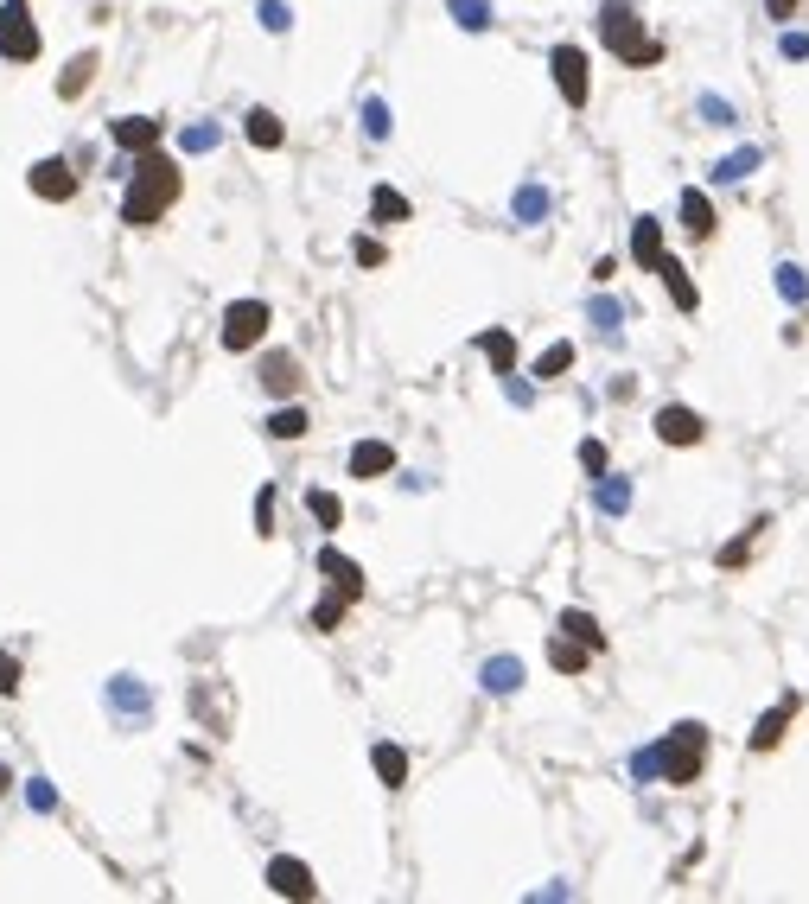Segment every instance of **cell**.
I'll return each mask as SVG.
<instances>
[{"label": "cell", "instance_id": "1", "mask_svg": "<svg viewBox=\"0 0 809 904\" xmlns=\"http://www.w3.org/2000/svg\"><path fill=\"white\" fill-rule=\"evenodd\" d=\"M179 166L166 160L160 147L134 153V179H128V198H122V217L134 223V230H147V223H160L172 211V198H179Z\"/></svg>", "mask_w": 809, "mask_h": 904}, {"label": "cell", "instance_id": "2", "mask_svg": "<svg viewBox=\"0 0 809 904\" xmlns=\"http://www.w3.org/2000/svg\"><path fill=\"white\" fill-rule=\"evenodd\" d=\"M599 39H606L612 58L638 64V71L663 58V45H657V39H644V20L631 13V0H606V7H599Z\"/></svg>", "mask_w": 809, "mask_h": 904}, {"label": "cell", "instance_id": "3", "mask_svg": "<svg viewBox=\"0 0 809 904\" xmlns=\"http://www.w3.org/2000/svg\"><path fill=\"white\" fill-rule=\"evenodd\" d=\"M657 752H663V784L688 790V784L701 777V758H708V726H701V720H682L676 733L657 745Z\"/></svg>", "mask_w": 809, "mask_h": 904}, {"label": "cell", "instance_id": "4", "mask_svg": "<svg viewBox=\"0 0 809 904\" xmlns=\"http://www.w3.org/2000/svg\"><path fill=\"white\" fill-rule=\"evenodd\" d=\"M0 58H13V64L39 58V26H32L26 0H7V7H0Z\"/></svg>", "mask_w": 809, "mask_h": 904}, {"label": "cell", "instance_id": "5", "mask_svg": "<svg viewBox=\"0 0 809 904\" xmlns=\"http://www.w3.org/2000/svg\"><path fill=\"white\" fill-rule=\"evenodd\" d=\"M268 319L274 312L262 300H236L230 312H223V344H230V351H255V344L268 338Z\"/></svg>", "mask_w": 809, "mask_h": 904}, {"label": "cell", "instance_id": "6", "mask_svg": "<svg viewBox=\"0 0 809 904\" xmlns=\"http://www.w3.org/2000/svg\"><path fill=\"white\" fill-rule=\"evenodd\" d=\"M548 71H555L561 96H567V109H587V51H580V45H555Z\"/></svg>", "mask_w": 809, "mask_h": 904}, {"label": "cell", "instance_id": "7", "mask_svg": "<svg viewBox=\"0 0 809 904\" xmlns=\"http://www.w3.org/2000/svg\"><path fill=\"white\" fill-rule=\"evenodd\" d=\"M701 433H708V421H701L695 408H682V402L657 408V440L663 446H701Z\"/></svg>", "mask_w": 809, "mask_h": 904}, {"label": "cell", "instance_id": "8", "mask_svg": "<svg viewBox=\"0 0 809 904\" xmlns=\"http://www.w3.org/2000/svg\"><path fill=\"white\" fill-rule=\"evenodd\" d=\"M26 185L39 191L45 204H64V198H71V191H77V172L64 166V160H39V166L26 172Z\"/></svg>", "mask_w": 809, "mask_h": 904}, {"label": "cell", "instance_id": "9", "mask_svg": "<svg viewBox=\"0 0 809 904\" xmlns=\"http://www.w3.org/2000/svg\"><path fill=\"white\" fill-rule=\"evenodd\" d=\"M319 573L332 580V593H344V599H364V567H357V561H344L338 548H319Z\"/></svg>", "mask_w": 809, "mask_h": 904}, {"label": "cell", "instance_id": "10", "mask_svg": "<svg viewBox=\"0 0 809 904\" xmlns=\"http://www.w3.org/2000/svg\"><path fill=\"white\" fill-rule=\"evenodd\" d=\"M115 147H122V153H147V147H160V121H153V115H122V121H115Z\"/></svg>", "mask_w": 809, "mask_h": 904}, {"label": "cell", "instance_id": "11", "mask_svg": "<svg viewBox=\"0 0 809 904\" xmlns=\"http://www.w3.org/2000/svg\"><path fill=\"white\" fill-rule=\"evenodd\" d=\"M395 472V446L389 440H357L351 446V478H383Z\"/></svg>", "mask_w": 809, "mask_h": 904}, {"label": "cell", "instance_id": "12", "mask_svg": "<svg viewBox=\"0 0 809 904\" xmlns=\"http://www.w3.org/2000/svg\"><path fill=\"white\" fill-rule=\"evenodd\" d=\"M268 885H274L281 898H319V885H313V873H306L300 860H274V866H268Z\"/></svg>", "mask_w": 809, "mask_h": 904}, {"label": "cell", "instance_id": "13", "mask_svg": "<svg viewBox=\"0 0 809 904\" xmlns=\"http://www.w3.org/2000/svg\"><path fill=\"white\" fill-rule=\"evenodd\" d=\"M790 720H797V694H790V701H778L759 726H752V752H778V739H784Z\"/></svg>", "mask_w": 809, "mask_h": 904}, {"label": "cell", "instance_id": "14", "mask_svg": "<svg viewBox=\"0 0 809 904\" xmlns=\"http://www.w3.org/2000/svg\"><path fill=\"white\" fill-rule=\"evenodd\" d=\"M657 274H663V287H669V300H676L682 312H695V306H701V293H695V281H688V268L676 262V255H657Z\"/></svg>", "mask_w": 809, "mask_h": 904}, {"label": "cell", "instance_id": "15", "mask_svg": "<svg viewBox=\"0 0 809 904\" xmlns=\"http://www.w3.org/2000/svg\"><path fill=\"white\" fill-rule=\"evenodd\" d=\"M243 134H249V147H262V153H274L287 141V128H281V115H274V109H249L243 115Z\"/></svg>", "mask_w": 809, "mask_h": 904}, {"label": "cell", "instance_id": "16", "mask_svg": "<svg viewBox=\"0 0 809 904\" xmlns=\"http://www.w3.org/2000/svg\"><path fill=\"white\" fill-rule=\"evenodd\" d=\"M262 389H268V395H294V389H300V363L287 357V351L262 357Z\"/></svg>", "mask_w": 809, "mask_h": 904}, {"label": "cell", "instance_id": "17", "mask_svg": "<svg viewBox=\"0 0 809 904\" xmlns=\"http://www.w3.org/2000/svg\"><path fill=\"white\" fill-rule=\"evenodd\" d=\"M682 230H688V236H695V242H708V236H714V204H708V198H701V191H695V185H688V191H682Z\"/></svg>", "mask_w": 809, "mask_h": 904}, {"label": "cell", "instance_id": "18", "mask_svg": "<svg viewBox=\"0 0 809 904\" xmlns=\"http://www.w3.org/2000/svg\"><path fill=\"white\" fill-rule=\"evenodd\" d=\"M478 351L491 357V370H497V376H510V370H516V338L504 332V325H491V332H478Z\"/></svg>", "mask_w": 809, "mask_h": 904}, {"label": "cell", "instance_id": "19", "mask_svg": "<svg viewBox=\"0 0 809 904\" xmlns=\"http://www.w3.org/2000/svg\"><path fill=\"white\" fill-rule=\"evenodd\" d=\"M478 682H485V694H516L523 688V663H516V656H491Z\"/></svg>", "mask_w": 809, "mask_h": 904}, {"label": "cell", "instance_id": "20", "mask_svg": "<svg viewBox=\"0 0 809 904\" xmlns=\"http://www.w3.org/2000/svg\"><path fill=\"white\" fill-rule=\"evenodd\" d=\"M631 255H638L644 268H657V255H663V223H657V217H638V223H631Z\"/></svg>", "mask_w": 809, "mask_h": 904}, {"label": "cell", "instance_id": "21", "mask_svg": "<svg viewBox=\"0 0 809 904\" xmlns=\"http://www.w3.org/2000/svg\"><path fill=\"white\" fill-rule=\"evenodd\" d=\"M109 701H115V714H128V720H147V688L134 682V675H115V682H109Z\"/></svg>", "mask_w": 809, "mask_h": 904}, {"label": "cell", "instance_id": "22", "mask_svg": "<svg viewBox=\"0 0 809 904\" xmlns=\"http://www.w3.org/2000/svg\"><path fill=\"white\" fill-rule=\"evenodd\" d=\"M370 764H376V777H383L389 790H402V784H408V752H402V745H389V739H383V745L370 752Z\"/></svg>", "mask_w": 809, "mask_h": 904}, {"label": "cell", "instance_id": "23", "mask_svg": "<svg viewBox=\"0 0 809 904\" xmlns=\"http://www.w3.org/2000/svg\"><path fill=\"white\" fill-rule=\"evenodd\" d=\"M90 77H96V51H83V58H71V64H64L58 96H64V102H77L83 90H90Z\"/></svg>", "mask_w": 809, "mask_h": 904}, {"label": "cell", "instance_id": "24", "mask_svg": "<svg viewBox=\"0 0 809 904\" xmlns=\"http://www.w3.org/2000/svg\"><path fill=\"white\" fill-rule=\"evenodd\" d=\"M587 643H574V637H561V643H548V663H555L561 675H587Z\"/></svg>", "mask_w": 809, "mask_h": 904}, {"label": "cell", "instance_id": "25", "mask_svg": "<svg viewBox=\"0 0 809 904\" xmlns=\"http://www.w3.org/2000/svg\"><path fill=\"white\" fill-rule=\"evenodd\" d=\"M561 637H574V643H587V650H606V631L587 618V612H561Z\"/></svg>", "mask_w": 809, "mask_h": 904}, {"label": "cell", "instance_id": "26", "mask_svg": "<svg viewBox=\"0 0 809 904\" xmlns=\"http://www.w3.org/2000/svg\"><path fill=\"white\" fill-rule=\"evenodd\" d=\"M752 172H759V147H739V153H727V160L714 166V179L739 185V179H752Z\"/></svg>", "mask_w": 809, "mask_h": 904}, {"label": "cell", "instance_id": "27", "mask_svg": "<svg viewBox=\"0 0 809 904\" xmlns=\"http://www.w3.org/2000/svg\"><path fill=\"white\" fill-rule=\"evenodd\" d=\"M370 217L376 223H402L408 217V198H402V191H389V185H376L370 191Z\"/></svg>", "mask_w": 809, "mask_h": 904}, {"label": "cell", "instance_id": "28", "mask_svg": "<svg viewBox=\"0 0 809 904\" xmlns=\"http://www.w3.org/2000/svg\"><path fill=\"white\" fill-rule=\"evenodd\" d=\"M593 503H599L606 516H625V510H631V484H625V478H599Z\"/></svg>", "mask_w": 809, "mask_h": 904}, {"label": "cell", "instance_id": "29", "mask_svg": "<svg viewBox=\"0 0 809 904\" xmlns=\"http://www.w3.org/2000/svg\"><path fill=\"white\" fill-rule=\"evenodd\" d=\"M516 223H548V191H542V185H523V191H516Z\"/></svg>", "mask_w": 809, "mask_h": 904}, {"label": "cell", "instance_id": "30", "mask_svg": "<svg viewBox=\"0 0 809 904\" xmlns=\"http://www.w3.org/2000/svg\"><path fill=\"white\" fill-rule=\"evenodd\" d=\"M306 510H313L319 529H338V523H344V503H338L332 491H306Z\"/></svg>", "mask_w": 809, "mask_h": 904}, {"label": "cell", "instance_id": "31", "mask_svg": "<svg viewBox=\"0 0 809 904\" xmlns=\"http://www.w3.org/2000/svg\"><path fill=\"white\" fill-rule=\"evenodd\" d=\"M453 20L466 26V32H485L497 13H491V0H453Z\"/></svg>", "mask_w": 809, "mask_h": 904}, {"label": "cell", "instance_id": "32", "mask_svg": "<svg viewBox=\"0 0 809 904\" xmlns=\"http://www.w3.org/2000/svg\"><path fill=\"white\" fill-rule=\"evenodd\" d=\"M268 433H274V440H300V433H306V408H274L268 414Z\"/></svg>", "mask_w": 809, "mask_h": 904}, {"label": "cell", "instance_id": "33", "mask_svg": "<svg viewBox=\"0 0 809 904\" xmlns=\"http://www.w3.org/2000/svg\"><path fill=\"white\" fill-rule=\"evenodd\" d=\"M344 612H351V599H344V593L319 599V605H313V631H338V624H344Z\"/></svg>", "mask_w": 809, "mask_h": 904}, {"label": "cell", "instance_id": "34", "mask_svg": "<svg viewBox=\"0 0 809 904\" xmlns=\"http://www.w3.org/2000/svg\"><path fill=\"white\" fill-rule=\"evenodd\" d=\"M778 293H784V300H797V306H803V300H809V274H803L797 262H784V268H778Z\"/></svg>", "mask_w": 809, "mask_h": 904}, {"label": "cell", "instance_id": "35", "mask_svg": "<svg viewBox=\"0 0 809 904\" xmlns=\"http://www.w3.org/2000/svg\"><path fill=\"white\" fill-rule=\"evenodd\" d=\"M561 370H574V344H548L542 363H536V376H542V382H548V376H561Z\"/></svg>", "mask_w": 809, "mask_h": 904}, {"label": "cell", "instance_id": "36", "mask_svg": "<svg viewBox=\"0 0 809 904\" xmlns=\"http://www.w3.org/2000/svg\"><path fill=\"white\" fill-rule=\"evenodd\" d=\"M364 134H370V141H383V134H389V102H364Z\"/></svg>", "mask_w": 809, "mask_h": 904}, {"label": "cell", "instance_id": "37", "mask_svg": "<svg viewBox=\"0 0 809 904\" xmlns=\"http://www.w3.org/2000/svg\"><path fill=\"white\" fill-rule=\"evenodd\" d=\"M179 147H185V153H211V147H217V128H211V121H198V128H185Z\"/></svg>", "mask_w": 809, "mask_h": 904}, {"label": "cell", "instance_id": "38", "mask_svg": "<svg viewBox=\"0 0 809 904\" xmlns=\"http://www.w3.org/2000/svg\"><path fill=\"white\" fill-rule=\"evenodd\" d=\"M746 561H752V535H733V542L720 548V567L733 573V567H746Z\"/></svg>", "mask_w": 809, "mask_h": 904}, {"label": "cell", "instance_id": "39", "mask_svg": "<svg viewBox=\"0 0 809 904\" xmlns=\"http://www.w3.org/2000/svg\"><path fill=\"white\" fill-rule=\"evenodd\" d=\"M26 803L39 809V815H51V809H58V790H51L45 777H32V784H26Z\"/></svg>", "mask_w": 809, "mask_h": 904}, {"label": "cell", "instance_id": "40", "mask_svg": "<svg viewBox=\"0 0 809 904\" xmlns=\"http://www.w3.org/2000/svg\"><path fill=\"white\" fill-rule=\"evenodd\" d=\"M351 255H357V268H383V262H389L383 242H370V236H357V249H351Z\"/></svg>", "mask_w": 809, "mask_h": 904}, {"label": "cell", "instance_id": "41", "mask_svg": "<svg viewBox=\"0 0 809 904\" xmlns=\"http://www.w3.org/2000/svg\"><path fill=\"white\" fill-rule=\"evenodd\" d=\"M287 20H294V13H287V0H262V26H268V32H287Z\"/></svg>", "mask_w": 809, "mask_h": 904}, {"label": "cell", "instance_id": "42", "mask_svg": "<svg viewBox=\"0 0 809 904\" xmlns=\"http://www.w3.org/2000/svg\"><path fill=\"white\" fill-rule=\"evenodd\" d=\"M631 771H638V777H663V752H657V745H650V752H631Z\"/></svg>", "mask_w": 809, "mask_h": 904}, {"label": "cell", "instance_id": "43", "mask_svg": "<svg viewBox=\"0 0 809 904\" xmlns=\"http://www.w3.org/2000/svg\"><path fill=\"white\" fill-rule=\"evenodd\" d=\"M593 325H599L606 338H618V306H612V300H593Z\"/></svg>", "mask_w": 809, "mask_h": 904}, {"label": "cell", "instance_id": "44", "mask_svg": "<svg viewBox=\"0 0 809 904\" xmlns=\"http://www.w3.org/2000/svg\"><path fill=\"white\" fill-rule=\"evenodd\" d=\"M255 535H274V491L255 497Z\"/></svg>", "mask_w": 809, "mask_h": 904}, {"label": "cell", "instance_id": "45", "mask_svg": "<svg viewBox=\"0 0 809 904\" xmlns=\"http://www.w3.org/2000/svg\"><path fill=\"white\" fill-rule=\"evenodd\" d=\"M580 465L599 478V472H606V446H599V440H580Z\"/></svg>", "mask_w": 809, "mask_h": 904}, {"label": "cell", "instance_id": "46", "mask_svg": "<svg viewBox=\"0 0 809 904\" xmlns=\"http://www.w3.org/2000/svg\"><path fill=\"white\" fill-rule=\"evenodd\" d=\"M701 115H708L714 128H733V109H727V102H720V96H701Z\"/></svg>", "mask_w": 809, "mask_h": 904}, {"label": "cell", "instance_id": "47", "mask_svg": "<svg viewBox=\"0 0 809 904\" xmlns=\"http://www.w3.org/2000/svg\"><path fill=\"white\" fill-rule=\"evenodd\" d=\"M0 694H20V663L0 650Z\"/></svg>", "mask_w": 809, "mask_h": 904}, {"label": "cell", "instance_id": "48", "mask_svg": "<svg viewBox=\"0 0 809 904\" xmlns=\"http://www.w3.org/2000/svg\"><path fill=\"white\" fill-rule=\"evenodd\" d=\"M784 58H809V32H784Z\"/></svg>", "mask_w": 809, "mask_h": 904}, {"label": "cell", "instance_id": "49", "mask_svg": "<svg viewBox=\"0 0 809 904\" xmlns=\"http://www.w3.org/2000/svg\"><path fill=\"white\" fill-rule=\"evenodd\" d=\"M765 13L771 20H797V0H765Z\"/></svg>", "mask_w": 809, "mask_h": 904}, {"label": "cell", "instance_id": "50", "mask_svg": "<svg viewBox=\"0 0 809 904\" xmlns=\"http://www.w3.org/2000/svg\"><path fill=\"white\" fill-rule=\"evenodd\" d=\"M13 790V771H7V764H0V796H7Z\"/></svg>", "mask_w": 809, "mask_h": 904}]
</instances>
